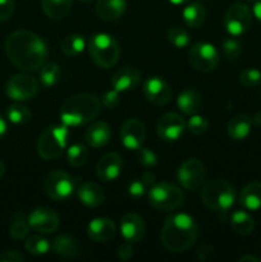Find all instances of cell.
<instances>
[{"label":"cell","instance_id":"6da1fadb","mask_svg":"<svg viewBox=\"0 0 261 262\" xmlns=\"http://www.w3.org/2000/svg\"><path fill=\"white\" fill-rule=\"evenodd\" d=\"M5 54L17 68L36 72L45 64L48 46L40 36L31 31H15L5 41Z\"/></svg>","mask_w":261,"mask_h":262},{"label":"cell","instance_id":"7a4b0ae2","mask_svg":"<svg viewBox=\"0 0 261 262\" xmlns=\"http://www.w3.org/2000/svg\"><path fill=\"white\" fill-rule=\"evenodd\" d=\"M161 243L170 252H183L194 245L199 228L192 216L173 214L165 220L161 229Z\"/></svg>","mask_w":261,"mask_h":262},{"label":"cell","instance_id":"3957f363","mask_svg":"<svg viewBox=\"0 0 261 262\" xmlns=\"http://www.w3.org/2000/svg\"><path fill=\"white\" fill-rule=\"evenodd\" d=\"M100 107L99 97L91 94H78L63 102L59 117L67 127H77L92 122L99 115Z\"/></svg>","mask_w":261,"mask_h":262},{"label":"cell","instance_id":"277c9868","mask_svg":"<svg viewBox=\"0 0 261 262\" xmlns=\"http://www.w3.org/2000/svg\"><path fill=\"white\" fill-rule=\"evenodd\" d=\"M201 200L209 210L225 214L232 209L235 201V191L224 179H214L205 184L201 192Z\"/></svg>","mask_w":261,"mask_h":262},{"label":"cell","instance_id":"5b68a950","mask_svg":"<svg viewBox=\"0 0 261 262\" xmlns=\"http://www.w3.org/2000/svg\"><path fill=\"white\" fill-rule=\"evenodd\" d=\"M89 53L96 66L109 69L117 64L120 55V48L112 35L96 33L90 38Z\"/></svg>","mask_w":261,"mask_h":262},{"label":"cell","instance_id":"8992f818","mask_svg":"<svg viewBox=\"0 0 261 262\" xmlns=\"http://www.w3.org/2000/svg\"><path fill=\"white\" fill-rule=\"evenodd\" d=\"M68 127L53 125L41 132L37 140V154L44 160H54L59 158L67 148L68 142Z\"/></svg>","mask_w":261,"mask_h":262},{"label":"cell","instance_id":"52a82bcc","mask_svg":"<svg viewBox=\"0 0 261 262\" xmlns=\"http://www.w3.org/2000/svg\"><path fill=\"white\" fill-rule=\"evenodd\" d=\"M183 201V192L173 183L161 182L155 183L148 189V202L159 211H173L181 207Z\"/></svg>","mask_w":261,"mask_h":262},{"label":"cell","instance_id":"ba28073f","mask_svg":"<svg viewBox=\"0 0 261 262\" xmlns=\"http://www.w3.org/2000/svg\"><path fill=\"white\" fill-rule=\"evenodd\" d=\"M77 178L63 170H54L44 179V192L54 201H66L76 191Z\"/></svg>","mask_w":261,"mask_h":262},{"label":"cell","instance_id":"9c48e42d","mask_svg":"<svg viewBox=\"0 0 261 262\" xmlns=\"http://www.w3.org/2000/svg\"><path fill=\"white\" fill-rule=\"evenodd\" d=\"M177 178L187 191H196L201 188L206 182V169L199 159H187L179 166Z\"/></svg>","mask_w":261,"mask_h":262},{"label":"cell","instance_id":"30bf717a","mask_svg":"<svg viewBox=\"0 0 261 262\" xmlns=\"http://www.w3.org/2000/svg\"><path fill=\"white\" fill-rule=\"evenodd\" d=\"M191 66L200 72H211L219 64V53L216 48L209 42H196L188 51Z\"/></svg>","mask_w":261,"mask_h":262},{"label":"cell","instance_id":"8fae6325","mask_svg":"<svg viewBox=\"0 0 261 262\" xmlns=\"http://www.w3.org/2000/svg\"><path fill=\"white\" fill-rule=\"evenodd\" d=\"M252 22L251 10L245 3H234L224 15V27L232 36H241L250 28Z\"/></svg>","mask_w":261,"mask_h":262},{"label":"cell","instance_id":"7c38bea8","mask_svg":"<svg viewBox=\"0 0 261 262\" xmlns=\"http://www.w3.org/2000/svg\"><path fill=\"white\" fill-rule=\"evenodd\" d=\"M5 92L14 101H26L36 96L38 92V83L30 74H15L7 82Z\"/></svg>","mask_w":261,"mask_h":262},{"label":"cell","instance_id":"4fadbf2b","mask_svg":"<svg viewBox=\"0 0 261 262\" xmlns=\"http://www.w3.org/2000/svg\"><path fill=\"white\" fill-rule=\"evenodd\" d=\"M187 123L181 114L177 113H166L161 115L156 124V132L158 136L165 142H174L179 140L183 135Z\"/></svg>","mask_w":261,"mask_h":262},{"label":"cell","instance_id":"5bb4252c","mask_svg":"<svg viewBox=\"0 0 261 262\" xmlns=\"http://www.w3.org/2000/svg\"><path fill=\"white\" fill-rule=\"evenodd\" d=\"M28 224L41 234H50L59 228V216L50 207H37L28 215Z\"/></svg>","mask_w":261,"mask_h":262},{"label":"cell","instance_id":"9a60e30c","mask_svg":"<svg viewBox=\"0 0 261 262\" xmlns=\"http://www.w3.org/2000/svg\"><path fill=\"white\" fill-rule=\"evenodd\" d=\"M146 140V128L141 120L132 118L123 123L120 128V141L128 150H136L142 147Z\"/></svg>","mask_w":261,"mask_h":262},{"label":"cell","instance_id":"2e32d148","mask_svg":"<svg viewBox=\"0 0 261 262\" xmlns=\"http://www.w3.org/2000/svg\"><path fill=\"white\" fill-rule=\"evenodd\" d=\"M143 95L151 104L165 105L171 97V89L168 82L160 77H150L143 83Z\"/></svg>","mask_w":261,"mask_h":262},{"label":"cell","instance_id":"e0dca14e","mask_svg":"<svg viewBox=\"0 0 261 262\" xmlns=\"http://www.w3.org/2000/svg\"><path fill=\"white\" fill-rule=\"evenodd\" d=\"M141 81V72L135 66H125L118 69L112 77V87L119 92L136 89Z\"/></svg>","mask_w":261,"mask_h":262},{"label":"cell","instance_id":"ac0fdd59","mask_svg":"<svg viewBox=\"0 0 261 262\" xmlns=\"http://www.w3.org/2000/svg\"><path fill=\"white\" fill-rule=\"evenodd\" d=\"M123 161L118 154L109 152L105 154L96 165V176L97 178L104 182H113L120 176L122 171Z\"/></svg>","mask_w":261,"mask_h":262},{"label":"cell","instance_id":"d6986e66","mask_svg":"<svg viewBox=\"0 0 261 262\" xmlns=\"http://www.w3.org/2000/svg\"><path fill=\"white\" fill-rule=\"evenodd\" d=\"M120 232L123 238L130 243H137L145 235V223L133 212H127L122 216L120 220Z\"/></svg>","mask_w":261,"mask_h":262},{"label":"cell","instance_id":"ffe728a7","mask_svg":"<svg viewBox=\"0 0 261 262\" xmlns=\"http://www.w3.org/2000/svg\"><path fill=\"white\" fill-rule=\"evenodd\" d=\"M87 234L94 242H107L115 235L114 222L107 217H96L87 225Z\"/></svg>","mask_w":261,"mask_h":262},{"label":"cell","instance_id":"44dd1931","mask_svg":"<svg viewBox=\"0 0 261 262\" xmlns=\"http://www.w3.org/2000/svg\"><path fill=\"white\" fill-rule=\"evenodd\" d=\"M51 250L55 255L63 258H74L81 255L82 246L79 241H77L72 235L61 234L53 241Z\"/></svg>","mask_w":261,"mask_h":262},{"label":"cell","instance_id":"7402d4cb","mask_svg":"<svg viewBox=\"0 0 261 262\" xmlns=\"http://www.w3.org/2000/svg\"><path fill=\"white\" fill-rule=\"evenodd\" d=\"M77 196L79 201L89 207H96L104 202L105 193L104 189L94 182H83L77 188Z\"/></svg>","mask_w":261,"mask_h":262},{"label":"cell","instance_id":"603a6c76","mask_svg":"<svg viewBox=\"0 0 261 262\" xmlns=\"http://www.w3.org/2000/svg\"><path fill=\"white\" fill-rule=\"evenodd\" d=\"M127 3L125 0H97L96 14L100 19L113 22L124 14Z\"/></svg>","mask_w":261,"mask_h":262},{"label":"cell","instance_id":"cb8c5ba5","mask_svg":"<svg viewBox=\"0 0 261 262\" xmlns=\"http://www.w3.org/2000/svg\"><path fill=\"white\" fill-rule=\"evenodd\" d=\"M110 137L112 129L105 122H94L84 132V140L94 148H100L106 145Z\"/></svg>","mask_w":261,"mask_h":262},{"label":"cell","instance_id":"d4e9b609","mask_svg":"<svg viewBox=\"0 0 261 262\" xmlns=\"http://www.w3.org/2000/svg\"><path fill=\"white\" fill-rule=\"evenodd\" d=\"M251 127H252V118L248 117L247 114H238L228 123V136L233 141H242L250 135Z\"/></svg>","mask_w":261,"mask_h":262},{"label":"cell","instance_id":"484cf974","mask_svg":"<svg viewBox=\"0 0 261 262\" xmlns=\"http://www.w3.org/2000/svg\"><path fill=\"white\" fill-rule=\"evenodd\" d=\"M177 105L183 114L193 115L201 109L202 97L196 90L186 89L179 94L178 99H177Z\"/></svg>","mask_w":261,"mask_h":262},{"label":"cell","instance_id":"4316f807","mask_svg":"<svg viewBox=\"0 0 261 262\" xmlns=\"http://www.w3.org/2000/svg\"><path fill=\"white\" fill-rule=\"evenodd\" d=\"M240 204L250 211L261 209V182H251L243 187L240 193Z\"/></svg>","mask_w":261,"mask_h":262},{"label":"cell","instance_id":"83f0119b","mask_svg":"<svg viewBox=\"0 0 261 262\" xmlns=\"http://www.w3.org/2000/svg\"><path fill=\"white\" fill-rule=\"evenodd\" d=\"M44 13L51 19H63L72 9V0H41Z\"/></svg>","mask_w":261,"mask_h":262},{"label":"cell","instance_id":"f1b7e54d","mask_svg":"<svg viewBox=\"0 0 261 262\" xmlns=\"http://www.w3.org/2000/svg\"><path fill=\"white\" fill-rule=\"evenodd\" d=\"M230 227L237 234L248 235L252 233L253 228H255V222L248 212L237 210L230 216Z\"/></svg>","mask_w":261,"mask_h":262},{"label":"cell","instance_id":"f546056e","mask_svg":"<svg viewBox=\"0 0 261 262\" xmlns=\"http://www.w3.org/2000/svg\"><path fill=\"white\" fill-rule=\"evenodd\" d=\"M183 20L188 27L191 28H199L205 22V17H206V12L205 8L202 7L200 3L192 2L187 5L183 9Z\"/></svg>","mask_w":261,"mask_h":262},{"label":"cell","instance_id":"4dcf8cb0","mask_svg":"<svg viewBox=\"0 0 261 262\" xmlns=\"http://www.w3.org/2000/svg\"><path fill=\"white\" fill-rule=\"evenodd\" d=\"M86 42L83 36L81 35H68L61 40L60 48L61 51L67 56H76L83 51Z\"/></svg>","mask_w":261,"mask_h":262},{"label":"cell","instance_id":"1f68e13d","mask_svg":"<svg viewBox=\"0 0 261 262\" xmlns=\"http://www.w3.org/2000/svg\"><path fill=\"white\" fill-rule=\"evenodd\" d=\"M89 159V150L82 143H74V145L69 146L67 150V160L68 164L73 168H79V166L84 165Z\"/></svg>","mask_w":261,"mask_h":262},{"label":"cell","instance_id":"d6a6232c","mask_svg":"<svg viewBox=\"0 0 261 262\" xmlns=\"http://www.w3.org/2000/svg\"><path fill=\"white\" fill-rule=\"evenodd\" d=\"M60 79V68L55 63H45L40 68V82L44 87L50 89Z\"/></svg>","mask_w":261,"mask_h":262},{"label":"cell","instance_id":"836d02e7","mask_svg":"<svg viewBox=\"0 0 261 262\" xmlns=\"http://www.w3.org/2000/svg\"><path fill=\"white\" fill-rule=\"evenodd\" d=\"M7 117L9 122L14 124H25L30 122L31 112L27 106L22 104H12L7 107Z\"/></svg>","mask_w":261,"mask_h":262},{"label":"cell","instance_id":"e575fe53","mask_svg":"<svg viewBox=\"0 0 261 262\" xmlns=\"http://www.w3.org/2000/svg\"><path fill=\"white\" fill-rule=\"evenodd\" d=\"M50 243L48 239H45L41 235H31L27 241L25 242V248L30 255L33 256H41L45 255L50 248Z\"/></svg>","mask_w":261,"mask_h":262},{"label":"cell","instance_id":"d590c367","mask_svg":"<svg viewBox=\"0 0 261 262\" xmlns=\"http://www.w3.org/2000/svg\"><path fill=\"white\" fill-rule=\"evenodd\" d=\"M168 40L169 42L173 46H176V48L183 49L189 43V35L183 27L174 26V27L169 28Z\"/></svg>","mask_w":261,"mask_h":262},{"label":"cell","instance_id":"8d00e7d4","mask_svg":"<svg viewBox=\"0 0 261 262\" xmlns=\"http://www.w3.org/2000/svg\"><path fill=\"white\" fill-rule=\"evenodd\" d=\"M240 82L245 87L253 89L261 82V72L256 68H246L240 73Z\"/></svg>","mask_w":261,"mask_h":262},{"label":"cell","instance_id":"74e56055","mask_svg":"<svg viewBox=\"0 0 261 262\" xmlns=\"http://www.w3.org/2000/svg\"><path fill=\"white\" fill-rule=\"evenodd\" d=\"M187 129L192 133V135H204V133L207 132L209 129V122L205 117H201V115L193 114L189 120L187 122Z\"/></svg>","mask_w":261,"mask_h":262},{"label":"cell","instance_id":"f35d334b","mask_svg":"<svg viewBox=\"0 0 261 262\" xmlns=\"http://www.w3.org/2000/svg\"><path fill=\"white\" fill-rule=\"evenodd\" d=\"M222 50L223 55H224L227 60H234V59H237L241 55L242 46H241V43L235 38H227V40L223 41Z\"/></svg>","mask_w":261,"mask_h":262},{"label":"cell","instance_id":"ab89813d","mask_svg":"<svg viewBox=\"0 0 261 262\" xmlns=\"http://www.w3.org/2000/svg\"><path fill=\"white\" fill-rule=\"evenodd\" d=\"M30 229L31 227L30 224H28V220L26 222V220L23 219H17L12 223V225H10L9 234L10 237L14 238V239H23V238L28 234Z\"/></svg>","mask_w":261,"mask_h":262},{"label":"cell","instance_id":"60d3db41","mask_svg":"<svg viewBox=\"0 0 261 262\" xmlns=\"http://www.w3.org/2000/svg\"><path fill=\"white\" fill-rule=\"evenodd\" d=\"M137 160L141 165L146 166V168H153L158 163L155 152L145 147H140L137 150Z\"/></svg>","mask_w":261,"mask_h":262},{"label":"cell","instance_id":"b9f144b4","mask_svg":"<svg viewBox=\"0 0 261 262\" xmlns=\"http://www.w3.org/2000/svg\"><path fill=\"white\" fill-rule=\"evenodd\" d=\"M120 101L119 97V91L117 90H109V91L105 92L101 97V105L105 106L106 109H113V107L117 106Z\"/></svg>","mask_w":261,"mask_h":262},{"label":"cell","instance_id":"7bdbcfd3","mask_svg":"<svg viewBox=\"0 0 261 262\" xmlns=\"http://www.w3.org/2000/svg\"><path fill=\"white\" fill-rule=\"evenodd\" d=\"M14 13V0H0V22L8 20Z\"/></svg>","mask_w":261,"mask_h":262},{"label":"cell","instance_id":"ee69618b","mask_svg":"<svg viewBox=\"0 0 261 262\" xmlns=\"http://www.w3.org/2000/svg\"><path fill=\"white\" fill-rule=\"evenodd\" d=\"M147 187L143 183L142 179H135L133 182H130L129 186H128V193L132 197H141L145 194V192L147 191Z\"/></svg>","mask_w":261,"mask_h":262},{"label":"cell","instance_id":"f6af8a7d","mask_svg":"<svg viewBox=\"0 0 261 262\" xmlns=\"http://www.w3.org/2000/svg\"><path fill=\"white\" fill-rule=\"evenodd\" d=\"M26 261V256L18 251H4L0 253V262H23Z\"/></svg>","mask_w":261,"mask_h":262},{"label":"cell","instance_id":"bcb514c9","mask_svg":"<svg viewBox=\"0 0 261 262\" xmlns=\"http://www.w3.org/2000/svg\"><path fill=\"white\" fill-rule=\"evenodd\" d=\"M118 258H120V260L123 261H128L130 257H132L133 255V248H132V243L128 242V241H125V242H123L122 245L118 247Z\"/></svg>","mask_w":261,"mask_h":262},{"label":"cell","instance_id":"7dc6e473","mask_svg":"<svg viewBox=\"0 0 261 262\" xmlns=\"http://www.w3.org/2000/svg\"><path fill=\"white\" fill-rule=\"evenodd\" d=\"M141 179H142V182L146 184V187H147L148 189L155 184V177H154V174L150 173V171L143 173V176L141 177Z\"/></svg>","mask_w":261,"mask_h":262},{"label":"cell","instance_id":"c3c4849f","mask_svg":"<svg viewBox=\"0 0 261 262\" xmlns=\"http://www.w3.org/2000/svg\"><path fill=\"white\" fill-rule=\"evenodd\" d=\"M253 15L261 22V0H255L253 3Z\"/></svg>","mask_w":261,"mask_h":262},{"label":"cell","instance_id":"681fc988","mask_svg":"<svg viewBox=\"0 0 261 262\" xmlns=\"http://www.w3.org/2000/svg\"><path fill=\"white\" fill-rule=\"evenodd\" d=\"M240 262H261V258L256 257V256L245 255L242 257H240Z\"/></svg>","mask_w":261,"mask_h":262},{"label":"cell","instance_id":"f907efd6","mask_svg":"<svg viewBox=\"0 0 261 262\" xmlns=\"http://www.w3.org/2000/svg\"><path fill=\"white\" fill-rule=\"evenodd\" d=\"M5 132H7V123H5V120L0 117V140L4 137Z\"/></svg>","mask_w":261,"mask_h":262},{"label":"cell","instance_id":"816d5d0a","mask_svg":"<svg viewBox=\"0 0 261 262\" xmlns=\"http://www.w3.org/2000/svg\"><path fill=\"white\" fill-rule=\"evenodd\" d=\"M252 123H255L256 125H258V127H261V112L256 113L255 117L252 118Z\"/></svg>","mask_w":261,"mask_h":262},{"label":"cell","instance_id":"f5cc1de1","mask_svg":"<svg viewBox=\"0 0 261 262\" xmlns=\"http://www.w3.org/2000/svg\"><path fill=\"white\" fill-rule=\"evenodd\" d=\"M4 173H5V166H4V164H3L2 161H0V178H2V177L4 176Z\"/></svg>","mask_w":261,"mask_h":262},{"label":"cell","instance_id":"db71d44e","mask_svg":"<svg viewBox=\"0 0 261 262\" xmlns=\"http://www.w3.org/2000/svg\"><path fill=\"white\" fill-rule=\"evenodd\" d=\"M169 2L171 3V4H176V5H179V4H183V3H186L187 0H169Z\"/></svg>","mask_w":261,"mask_h":262},{"label":"cell","instance_id":"11a10c76","mask_svg":"<svg viewBox=\"0 0 261 262\" xmlns=\"http://www.w3.org/2000/svg\"><path fill=\"white\" fill-rule=\"evenodd\" d=\"M79 2H83V3H90V2H94V0H79Z\"/></svg>","mask_w":261,"mask_h":262},{"label":"cell","instance_id":"9f6ffc18","mask_svg":"<svg viewBox=\"0 0 261 262\" xmlns=\"http://www.w3.org/2000/svg\"><path fill=\"white\" fill-rule=\"evenodd\" d=\"M245 2H248V3H251V2H255V0H245Z\"/></svg>","mask_w":261,"mask_h":262}]
</instances>
